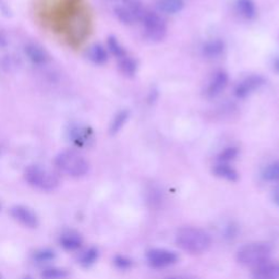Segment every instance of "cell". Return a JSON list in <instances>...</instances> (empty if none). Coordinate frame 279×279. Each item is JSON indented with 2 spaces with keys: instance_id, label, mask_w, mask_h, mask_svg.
I'll list each match as a JSON object with an SVG mask.
<instances>
[{
  "instance_id": "obj_9",
  "label": "cell",
  "mask_w": 279,
  "mask_h": 279,
  "mask_svg": "<svg viewBox=\"0 0 279 279\" xmlns=\"http://www.w3.org/2000/svg\"><path fill=\"white\" fill-rule=\"evenodd\" d=\"M10 214L16 222H19L24 227L34 229V228H37L38 226L37 215L28 206L15 205L11 207Z\"/></svg>"
},
{
  "instance_id": "obj_2",
  "label": "cell",
  "mask_w": 279,
  "mask_h": 279,
  "mask_svg": "<svg viewBox=\"0 0 279 279\" xmlns=\"http://www.w3.org/2000/svg\"><path fill=\"white\" fill-rule=\"evenodd\" d=\"M273 248L266 242H252L244 244L237 252V261L246 266H257L268 261Z\"/></svg>"
},
{
  "instance_id": "obj_25",
  "label": "cell",
  "mask_w": 279,
  "mask_h": 279,
  "mask_svg": "<svg viewBox=\"0 0 279 279\" xmlns=\"http://www.w3.org/2000/svg\"><path fill=\"white\" fill-rule=\"evenodd\" d=\"M262 176L267 181H279V162L268 165L263 170Z\"/></svg>"
},
{
  "instance_id": "obj_1",
  "label": "cell",
  "mask_w": 279,
  "mask_h": 279,
  "mask_svg": "<svg viewBox=\"0 0 279 279\" xmlns=\"http://www.w3.org/2000/svg\"><path fill=\"white\" fill-rule=\"evenodd\" d=\"M176 242L183 251L191 254H201L212 244V237L197 227H183L177 231Z\"/></svg>"
},
{
  "instance_id": "obj_24",
  "label": "cell",
  "mask_w": 279,
  "mask_h": 279,
  "mask_svg": "<svg viewBox=\"0 0 279 279\" xmlns=\"http://www.w3.org/2000/svg\"><path fill=\"white\" fill-rule=\"evenodd\" d=\"M97 259H98V250L96 248H90L81 255L80 263L83 266L89 267L94 264Z\"/></svg>"
},
{
  "instance_id": "obj_29",
  "label": "cell",
  "mask_w": 279,
  "mask_h": 279,
  "mask_svg": "<svg viewBox=\"0 0 279 279\" xmlns=\"http://www.w3.org/2000/svg\"><path fill=\"white\" fill-rule=\"evenodd\" d=\"M237 233V227L233 224L228 225L225 230V237L226 238H233Z\"/></svg>"
},
{
  "instance_id": "obj_35",
  "label": "cell",
  "mask_w": 279,
  "mask_h": 279,
  "mask_svg": "<svg viewBox=\"0 0 279 279\" xmlns=\"http://www.w3.org/2000/svg\"><path fill=\"white\" fill-rule=\"evenodd\" d=\"M0 207H2V205H0Z\"/></svg>"
},
{
  "instance_id": "obj_33",
  "label": "cell",
  "mask_w": 279,
  "mask_h": 279,
  "mask_svg": "<svg viewBox=\"0 0 279 279\" xmlns=\"http://www.w3.org/2000/svg\"><path fill=\"white\" fill-rule=\"evenodd\" d=\"M23 279H31L30 277H25V278H23Z\"/></svg>"
},
{
  "instance_id": "obj_19",
  "label": "cell",
  "mask_w": 279,
  "mask_h": 279,
  "mask_svg": "<svg viewBox=\"0 0 279 279\" xmlns=\"http://www.w3.org/2000/svg\"><path fill=\"white\" fill-rule=\"evenodd\" d=\"M183 6V0H159L158 2L159 9L169 14H175L181 11Z\"/></svg>"
},
{
  "instance_id": "obj_13",
  "label": "cell",
  "mask_w": 279,
  "mask_h": 279,
  "mask_svg": "<svg viewBox=\"0 0 279 279\" xmlns=\"http://www.w3.org/2000/svg\"><path fill=\"white\" fill-rule=\"evenodd\" d=\"M25 54H27L30 60L35 65H44L49 60V55L46 49L35 43H30L25 46Z\"/></svg>"
},
{
  "instance_id": "obj_6",
  "label": "cell",
  "mask_w": 279,
  "mask_h": 279,
  "mask_svg": "<svg viewBox=\"0 0 279 279\" xmlns=\"http://www.w3.org/2000/svg\"><path fill=\"white\" fill-rule=\"evenodd\" d=\"M143 28L146 36L152 40H162L167 32V27L164 19L158 13L153 11H145L141 18Z\"/></svg>"
},
{
  "instance_id": "obj_28",
  "label": "cell",
  "mask_w": 279,
  "mask_h": 279,
  "mask_svg": "<svg viewBox=\"0 0 279 279\" xmlns=\"http://www.w3.org/2000/svg\"><path fill=\"white\" fill-rule=\"evenodd\" d=\"M114 264L119 269H129L132 266V261L124 255H116L114 259Z\"/></svg>"
},
{
  "instance_id": "obj_11",
  "label": "cell",
  "mask_w": 279,
  "mask_h": 279,
  "mask_svg": "<svg viewBox=\"0 0 279 279\" xmlns=\"http://www.w3.org/2000/svg\"><path fill=\"white\" fill-rule=\"evenodd\" d=\"M253 279H279V262L266 261L255 266L252 273Z\"/></svg>"
},
{
  "instance_id": "obj_18",
  "label": "cell",
  "mask_w": 279,
  "mask_h": 279,
  "mask_svg": "<svg viewBox=\"0 0 279 279\" xmlns=\"http://www.w3.org/2000/svg\"><path fill=\"white\" fill-rule=\"evenodd\" d=\"M88 56L91 60L96 65H104L108 59L106 49L99 44H95L90 47Z\"/></svg>"
},
{
  "instance_id": "obj_17",
  "label": "cell",
  "mask_w": 279,
  "mask_h": 279,
  "mask_svg": "<svg viewBox=\"0 0 279 279\" xmlns=\"http://www.w3.org/2000/svg\"><path fill=\"white\" fill-rule=\"evenodd\" d=\"M225 49V45L221 39H214L207 41V43L203 47V54L207 58H216L221 56Z\"/></svg>"
},
{
  "instance_id": "obj_20",
  "label": "cell",
  "mask_w": 279,
  "mask_h": 279,
  "mask_svg": "<svg viewBox=\"0 0 279 279\" xmlns=\"http://www.w3.org/2000/svg\"><path fill=\"white\" fill-rule=\"evenodd\" d=\"M118 62H119V68L121 72L125 75H128V77H132V75H134L135 72H137L138 63L132 57L126 55L123 58L119 59Z\"/></svg>"
},
{
  "instance_id": "obj_12",
  "label": "cell",
  "mask_w": 279,
  "mask_h": 279,
  "mask_svg": "<svg viewBox=\"0 0 279 279\" xmlns=\"http://www.w3.org/2000/svg\"><path fill=\"white\" fill-rule=\"evenodd\" d=\"M228 84V75L224 71H218L215 73L212 80L209 81V84L206 88V95L208 97H215L221 94V93L226 89Z\"/></svg>"
},
{
  "instance_id": "obj_15",
  "label": "cell",
  "mask_w": 279,
  "mask_h": 279,
  "mask_svg": "<svg viewBox=\"0 0 279 279\" xmlns=\"http://www.w3.org/2000/svg\"><path fill=\"white\" fill-rule=\"evenodd\" d=\"M235 9L242 18L252 20L256 16V7L253 0H237Z\"/></svg>"
},
{
  "instance_id": "obj_3",
  "label": "cell",
  "mask_w": 279,
  "mask_h": 279,
  "mask_svg": "<svg viewBox=\"0 0 279 279\" xmlns=\"http://www.w3.org/2000/svg\"><path fill=\"white\" fill-rule=\"evenodd\" d=\"M56 167L67 176L82 177L89 171L88 160L74 151H63L55 159Z\"/></svg>"
},
{
  "instance_id": "obj_22",
  "label": "cell",
  "mask_w": 279,
  "mask_h": 279,
  "mask_svg": "<svg viewBox=\"0 0 279 279\" xmlns=\"http://www.w3.org/2000/svg\"><path fill=\"white\" fill-rule=\"evenodd\" d=\"M107 46H108L109 52H111L112 55H114L118 59V60L128 55L125 52V49L121 46V44L119 43V41H118V39L116 37H113V36L109 37L107 40Z\"/></svg>"
},
{
  "instance_id": "obj_21",
  "label": "cell",
  "mask_w": 279,
  "mask_h": 279,
  "mask_svg": "<svg viewBox=\"0 0 279 279\" xmlns=\"http://www.w3.org/2000/svg\"><path fill=\"white\" fill-rule=\"evenodd\" d=\"M128 118H129L128 111H121V112L118 113L113 119L111 126H109V132H111V134L114 135V134L119 132L122 129L124 123L126 122V120H128Z\"/></svg>"
},
{
  "instance_id": "obj_34",
  "label": "cell",
  "mask_w": 279,
  "mask_h": 279,
  "mask_svg": "<svg viewBox=\"0 0 279 279\" xmlns=\"http://www.w3.org/2000/svg\"><path fill=\"white\" fill-rule=\"evenodd\" d=\"M0 279H2V275H0Z\"/></svg>"
},
{
  "instance_id": "obj_7",
  "label": "cell",
  "mask_w": 279,
  "mask_h": 279,
  "mask_svg": "<svg viewBox=\"0 0 279 279\" xmlns=\"http://www.w3.org/2000/svg\"><path fill=\"white\" fill-rule=\"evenodd\" d=\"M148 264L154 268H164L177 263L179 256L174 251L166 249H152L146 254Z\"/></svg>"
},
{
  "instance_id": "obj_30",
  "label": "cell",
  "mask_w": 279,
  "mask_h": 279,
  "mask_svg": "<svg viewBox=\"0 0 279 279\" xmlns=\"http://www.w3.org/2000/svg\"><path fill=\"white\" fill-rule=\"evenodd\" d=\"M273 200L276 203V204L279 206V187L276 188L273 192Z\"/></svg>"
},
{
  "instance_id": "obj_23",
  "label": "cell",
  "mask_w": 279,
  "mask_h": 279,
  "mask_svg": "<svg viewBox=\"0 0 279 279\" xmlns=\"http://www.w3.org/2000/svg\"><path fill=\"white\" fill-rule=\"evenodd\" d=\"M67 276V270L59 267H49L44 269L43 273H41V278L43 279H65Z\"/></svg>"
},
{
  "instance_id": "obj_8",
  "label": "cell",
  "mask_w": 279,
  "mask_h": 279,
  "mask_svg": "<svg viewBox=\"0 0 279 279\" xmlns=\"http://www.w3.org/2000/svg\"><path fill=\"white\" fill-rule=\"evenodd\" d=\"M69 139L75 146L88 147L94 142V133L90 126L82 124H73L68 131Z\"/></svg>"
},
{
  "instance_id": "obj_32",
  "label": "cell",
  "mask_w": 279,
  "mask_h": 279,
  "mask_svg": "<svg viewBox=\"0 0 279 279\" xmlns=\"http://www.w3.org/2000/svg\"><path fill=\"white\" fill-rule=\"evenodd\" d=\"M275 69H276V71L279 72V58L275 61Z\"/></svg>"
},
{
  "instance_id": "obj_31",
  "label": "cell",
  "mask_w": 279,
  "mask_h": 279,
  "mask_svg": "<svg viewBox=\"0 0 279 279\" xmlns=\"http://www.w3.org/2000/svg\"><path fill=\"white\" fill-rule=\"evenodd\" d=\"M166 279H192V278H189V277H183V276H171V277H168Z\"/></svg>"
},
{
  "instance_id": "obj_4",
  "label": "cell",
  "mask_w": 279,
  "mask_h": 279,
  "mask_svg": "<svg viewBox=\"0 0 279 279\" xmlns=\"http://www.w3.org/2000/svg\"><path fill=\"white\" fill-rule=\"evenodd\" d=\"M24 176L30 185L41 191H53L59 184V179L55 173L38 165L28 167Z\"/></svg>"
},
{
  "instance_id": "obj_10",
  "label": "cell",
  "mask_w": 279,
  "mask_h": 279,
  "mask_svg": "<svg viewBox=\"0 0 279 279\" xmlns=\"http://www.w3.org/2000/svg\"><path fill=\"white\" fill-rule=\"evenodd\" d=\"M265 79L261 75L257 74H252L247 77L246 79H243L238 85L235 87L234 90V94L238 98H246L250 94H252L253 92L259 90L262 85H264Z\"/></svg>"
},
{
  "instance_id": "obj_26",
  "label": "cell",
  "mask_w": 279,
  "mask_h": 279,
  "mask_svg": "<svg viewBox=\"0 0 279 279\" xmlns=\"http://www.w3.org/2000/svg\"><path fill=\"white\" fill-rule=\"evenodd\" d=\"M239 154V151L237 147H227L224 151H222L218 155V163H228L233 160Z\"/></svg>"
},
{
  "instance_id": "obj_27",
  "label": "cell",
  "mask_w": 279,
  "mask_h": 279,
  "mask_svg": "<svg viewBox=\"0 0 279 279\" xmlns=\"http://www.w3.org/2000/svg\"><path fill=\"white\" fill-rule=\"evenodd\" d=\"M54 257H55V252L52 250H48V249L38 250L34 253V255H33V259L35 260L36 262H38V263L49 262V261L54 260Z\"/></svg>"
},
{
  "instance_id": "obj_16",
  "label": "cell",
  "mask_w": 279,
  "mask_h": 279,
  "mask_svg": "<svg viewBox=\"0 0 279 279\" xmlns=\"http://www.w3.org/2000/svg\"><path fill=\"white\" fill-rule=\"evenodd\" d=\"M214 174L219 178H224L228 181H237L239 178L235 169L228 163H218L214 167Z\"/></svg>"
},
{
  "instance_id": "obj_14",
  "label": "cell",
  "mask_w": 279,
  "mask_h": 279,
  "mask_svg": "<svg viewBox=\"0 0 279 279\" xmlns=\"http://www.w3.org/2000/svg\"><path fill=\"white\" fill-rule=\"evenodd\" d=\"M61 247L68 251H75L82 247L83 239L82 237L73 231H67L60 235V239H59Z\"/></svg>"
},
{
  "instance_id": "obj_5",
  "label": "cell",
  "mask_w": 279,
  "mask_h": 279,
  "mask_svg": "<svg viewBox=\"0 0 279 279\" xmlns=\"http://www.w3.org/2000/svg\"><path fill=\"white\" fill-rule=\"evenodd\" d=\"M114 10L117 18L124 24H133L140 21L144 13L141 0H118Z\"/></svg>"
}]
</instances>
